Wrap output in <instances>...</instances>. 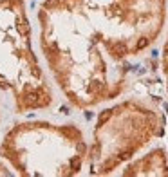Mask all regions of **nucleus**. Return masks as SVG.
Here are the masks:
<instances>
[{
    "label": "nucleus",
    "instance_id": "3",
    "mask_svg": "<svg viewBox=\"0 0 168 177\" xmlns=\"http://www.w3.org/2000/svg\"><path fill=\"white\" fill-rule=\"evenodd\" d=\"M87 152L83 132L72 123L22 121L0 141V159L16 175H76Z\"/></svg>",
    "mask_w": 168,
    "mask_h": 177
},
{
    "label": "nucleus",
    "instance_id": "2",
    "mask_svg": "<svg viewBox=\"0 0 168 177\" xmlns=\"http://www.w3.org/2000/svg\"><path fill=\"white\" fill-rule=\"evenodd\" d=\"M0 90L16 114L49 110L54 89L33 45L25 0H0Z\"/></svg>",
    "mask_w": 168,
    "mask_h": 177
},
{
    "label": "nucleus",
    "instance_id": "1",
    "mask_svg": "<svg viewBox=\"0 0 168 177\" xmlns=\"http://www.w3.org/2000/svg\"><path fill=\"white\" fill-rule=\"evenodd\" d=\"M116 0H44L38 6V45L52 81L69 103L87 109L118 94L112 65L128 71V54L146 49L150 38L107 33Z\"/></svg>",
    "mask_w": 168,
    "mask_h": 177
}]
</instances>
